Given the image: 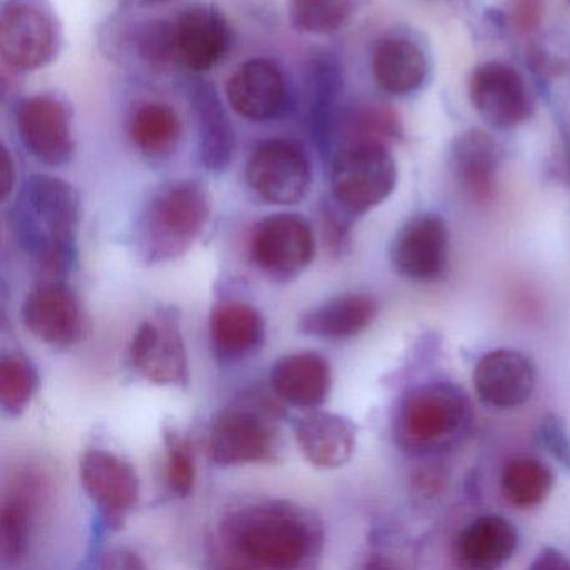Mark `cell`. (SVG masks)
I'll return each instance as SVG.
<instances>
[{"label": "cell", "mask_w": 570, "mask_h": 570, "mask_svg": "<svg viewBox=\"0 0 570 570\" xmlns=\"http://www.w3.org/2000/svg\"><path fill=\"white\" fill-rule=\"evenodd\" d=\"M229 566L296 570L315 567L325 529L315 510L288 500L263 499L229 510L218 527Z\"/></svg>", "instance_id": "obj_1"}, {"label": "cell", "mask_w": 570, "mask_h": 570, "mask_svg": "<svg viewBox=\"0 0 570 570\" xmlns=\"http://www.w3.org/2000/svg\"><path fill=\"white\" fill-rule=\"evenodd\" d=\"M81 195L71 183L32 175L11 209V228L22 252L52 276L69 273L78 253Z\"/></svg>", "instance_id": "obj_2"}, {"label": "cell", "mask_w": 570, "mask_h": 570, "mask_svg": "<svg viewBox=\"0 0 570 570\" xmlns=\"http://www.w3.org/2000/svg\"><path fill=\"white\" fill-rule=\"evenodd\" d=\"M212 196L196 179L163 185L146 203L136 226V248L146 265L181 258L205 233Z\"/></svg>", "instance_id": "obj_3"}, {"label": "cell", "mask_w": 570, "mask_h": 570, "mask_svg": "<svg viewBox=\"0 0 570 570\" xmlns=\"http://www.w3.org/2000/svg\"><path fill=\"white\" fill-rule=\"evenodd\" d=\"M282 409L272 396L252 392L216 413L208 433V453L219 466L276 462Z\"/></svg>", "instance_id": "obj_4"}, {"label": "cell", "mask_w": 570, "mask_h": 570, "mask_svg": "<svg viewBox=\"0 0 570 570\" xmlns=\"http://www.w3.org/2000/svg\"><path fill=\"white\" fill-rule=\"evenodd\" d=\"M472 423V406L462 389L430 382L410 390L393 420L396 442L410 452L442 449Z\"/></svg>", "instance_id": "obj_5"}, {"label": "cell", "mask_w": 570, "mask_h": 570, "mask_svg": "<svg viewBox=\"0 0 570 570\" xmlns=\"http://www.w3.org/2000/svg\"><path fill=\"white\" fill-rule=\"evenodd\" d=\"M62 41L61 21L49 0H8L0 9V59L12 75L48 68Z\"/></svg>", "instance_id": "obj_6"}, {"label": "cell", "mask_w": 570, "mask_h": 570, "mask_svg": "<svg viewBox=\"0 0 570 570\" xmlns=\"http://www.w3.org/2000/svg\"><path fill=\"white\" fill-rule=\"evenodd\" d=\"M399 168L390 146L345 142L333 156L332 198L348 215L362 216L385 203L395 191Z\"/></svg>", "instance_id": "obj_7"}, {"label": "cell", "mask_w": 570, "mask_h": 570, "mask_svg": "<svg viewBox=\"0 0 570 570\" xmlns=\"http://www.w3.org/2000/svg\"><path fill=\"white\" fill-rule=\"evenodd\" d=\"M248 249L263 275L279 283L292 282L315 259V233L303 216L276 213L253 228Z\"/></svg>", "instance_id": "obj_8"}, {"label": "cell", "mask_w": 570, "mask_h": 570, "mask_svg": "<svg viewBox=\"0 0 570 570\" xmlns=\"http://www.w3.org/2000/svg\"><path fill=\"white\" fill-rule=\"evenodd\" d=\"M75 112L61 96L42 92L16 106L14 125L22 146L42 165L62 168L75 158Z\"/></svg>", "instance_id": "obj_9"}, {"label": "cell", "mask_w": 570, "mask_h": 570, "mask_svg": "<svg viewBox=\"0 0 570 570\" xmlns=\"http://www.w3.org/2000/svg\"><path fill=\"white\" fill-rule=\"evenodd\" d=\"M249 189L276 206L302 203L313 183L312 163L295 142L272 139L256 146L245 169Z\"/></svg>", "instance_id": "obj_10"}, {"label": "cell", "mask_w": 570, "mask_h": 570, "mask_svg": "<svg viewBox=\"0 0 570 570\" xmlns=\"http://www.w3.org/2000/svg\"><path fill=\"white\" fill-rule=\"evenodd\" d=\"M129 360L138 375L163 386L189 385V360L179 316L161 309L132 335Z\"/></svg>", "instance_id": "obj_11"}, {"label": "cell", "mask_w": 570, "mask_h": 570, "mask_svg": "<svg viewBox=\"0 0 570 570\" xmlns=\"http://www.w3.org/2000/svg\"><path fill=\"white\" fill-rule=\"evenodd\" d=\"M51 493V480L38 466L22 469L6 489L0 503V560L19 563L35 540L39 515Z\"/></svg>", "instance_id": "obj_12"}, {"label": "cell", "mask_w": 570, "mask_h": 570, "mask_svg": "<svg viewBox=\"0 0 570 570\" xmlns=\"http://www.w3.org/2000/svg\"><path fill=\"white\" fill-rule=\"evenodd\" d=\"M79 479L98 507L105 525L111 530L122 529L141 497L135 466L109 450L91 449L82 455Z\"/></svg>", "instance_id": "obj_13"}, {"label": "cell", "mask_w": 570, "mask_h": 570, "mask_svg": "<svg viewBox=\"0 0 570 570\" xmlns=\"http://www.w3.org/2000/svg\"><path fill=\"white\" fill-rule=\"evenodd\" d=\"M469 96L480 118L495 129H515L532 118L533 102L522 76L502 61H487L473 69Z\"/></svg>", "instance_id": "obj_14"}, {"label": "cell", "mask_w": 570, "mask_h": 570, "mask_svg": "<svg viewBox=\"0 0 570 570\" xmlns=\"http://www.w3.org/2000/svg\"><path fill=\"white\" fill-rule=\"evenodd\" d=\"M449 226L435 213H425L406 222L390 246L393 269L410 282L430 283L442 278L449 266Z\"/></svg>", "instance_id": "obj_15"}, {"label": "cell", "mask_w": 570, "mask_h": 570, "mask_svg": "<svg viewBox=\"0 0 570 570\" xmlns=\"http://www.w3.org/2000/svg\"><path fill=\"white\" fill-rule=\"evenodd\" d=\"M21 318L26 330L51 348H69L86 332L81 299L62 282H46L32 288L22 303Z\"/></svg>", "instance_id": "obj_16"}, {"label": "cell", "mask_w": 570, "mask_h": 570, "mask_svg": "<svg viewBox=\"0 0 570 570\" xmlns=\"http://www.w3.org/2000/svg\"><path fill=\"white\" fill-rule=\"evenodd\" d=\"M226 99L246 121L269 122L289 105V88L276 62L258 58L239 66L226 81Z\"/></svg>", "instance_id": "obj_17"}, {"label": "cell", "mask_w": 570, "mask_h": 570, "mask_svg": "<svg viewBox=\"0 0 570 570\" xmlns=\"http://www.w3.org/2000/svg\"><path fill=\"white\" fill-rule=\"evenodd\" d=\"M473 386L485 405L500 410L519 409L535 392V365L517 350H492L476 362Z\"/></svg>", "instance_id": "obj_18"}, {"label": "cell", "mask_w": 570, "mask_h": 570, "mask_svg": "<svg viewBox=\"0 0 570 570\" xmlns=\"http://www.w3.org/2000/svg\"><path fill=\"white\" fill-rule=\"evenodd\" d=\"M178 65L193 72H209L232 48V28L213 6H193L175 21Z\"/></svg>", "instance_id": "obj_19"}, {"label": "cell", "mask_w": 570, "mask_h": 570, "mask_svg": "<svg viewBox=\"0 0 570 570\" xmlns=\"http://www.w3.org/2000/svg\"><path fill=\"white\" fill-rule=\"evenodd\" d=\"M450 168L460 188L476 205L495 198L499 175V142L482 129H470L453 139L449 151Z\"/></svg>", "instance_id": "obj_20"}, {"label": "cell", "mask_w": 570, "mask_h": 570, "mask_svg": "<svg viewBox=\"0 0 570 570\" xmlns=\"http://www.w3.org/2000/svg\"><path fill=\"white\" fill-rule=\"evenodd\" d=\"M269 383L279 402L296 409H318L332 392V366L318 352L292 353L276 360Z\"/></svg>", "instance_id": "obj_21"}, {"label": "cell", "mask_w": 570, "mask_h": 570, "mask_svg": "<svg viewBox=\"0 0 570 570\" xmlns=\"http://www.w3.org/2000/svg\"><path fill=\"white\" fill-rule=\"evenodd\" d=\"M209 342L219 362H245L265 345V318L248 303H219L209 316Z\"/></svg>", "instance_id": "obj_22"}, {"label": "cell", "mask_w": 570, "mask_h": 570, "mask_svg": "<svg viewBox=\"0 0 570 570\" xmlns=\"http://www.w3.org/2000/svg\"><path fill=\"white\" fill-rule=\"evenodd\" d=\"M343 92V71L333 55L315 56L306 68V115L309 132L320 151L332 149L340 125V98Z\"/></svg>", "instance_id": "obj_23"}, {"label": "cell", "mask_w": 570, "mask_h": 570, "mask_svg": "<svg viewBox=\"0 0 570 570\" xmlns=\"http://www.w3.org/2000/svg\"><path fill=\"white\" fill-rule=\"evenodd\" d=\"M296 443L312 465L323 470L340 469L352 460L358 429L338 413L313 412L298 420Z\"/></svg>", "instance_id": "obj_24"}, {"label": "cell", "mask_w": 570, "mask_h": 570, "mask_svg": "<svg viewBox=\"0 0 570 570\" xmlns=\"http://www.w3.org/2000/svg\"><path fill=\"white\" fill-rule=\"evenodd\" d=\"M196 132H198L199 161L209 173H225L232 166L236 151V132L228 112L212 86H193L189 91Z\"/></svg>", "instance_id": "obj_25"}, {"label": "cell", "mask_w": 570, "mask_h": 570, "mask_svg": "<svg viewBox=\"0 0 570 570\" xmlns=\"http://www.w3.org/2000/svg\"><path fill=\"white\" fill-rule=\"evenodd\" d=\"M379 308L375 296L368 293H343L303 313L298 330L330 342L355 338L375 322Z\"/></svg>", "instance_id": "obj_26"}, {"label": "cell", "mask_w": 570, "mask_h": 570, "mask_svg": "<svg viewBox=\"0 0 570 570\" xmlns=\"http://www.w3.org/2000/svg\"><path fill=\"white\" fill-rule=\"evenodd\" d=\"M372 75L376 86L386 95L409 96L425 85L430 61L412 39L389 36L373 49Z\"/></svg>", "instance_id": "obj_27"}, {"label": "cell", "mask_w": 570, "mask_h": 570, "mask_svg": "<svg viewBox=\"0 0 570 570\" xmlns=\"http://www.w3.org/2000/svg\"><path fill=\"white\" fill-rule=\"evenodd\" d=\"M519 549V532L500 515H480L460 532L456 557L473 570H495L505 566Z\"/></svg>", "instance_id": "obj_28"}, {"label": "cell", "mask_w": 570, "mask_h": 570, "mask_svg": "<svg viewBox=\"0 0 570 570\" xmlns=\"http://www.w3.org/2000/svg\"><path fill=\"white\" fill-rule=\"evenodd\" d=\"M129 141L148 158H166L178 148L183 121L178 111L165 102H139L126 125Z\"/></svg>", "instance_id": "obj_29"}, {"label": "cell", "mask_w": 570, "mask_h": 570, "mask_svg": "<svg viewBox=\"0 0 570 570\" xmlns=\"http://www.w3.org/2000/svg\"><path fill=\"white\" fill-rule=\"evenodd\" d=\"M553 489V473L532 456H519L503 466L500 492L509 505L530 510L546 502Z\"/></svg>", "instance_id": "obj_30"}, {"label": "cell", "mask_w": 570, "mask_h": 570, "mask_svg": "<svg viewBox=\"0 0 570 570\" xmlns=\"http://www.w3.org/2000/svg\"><path fill=\"white\" fill-rule=\"evenodd\" d=\"M358 8L360 0H288L289 24L302 35H335Z\"/></svg>", "instance_id": "obj_31"}, {"label": "cell", "mask_w": 570, "mask_h": 570, "mask_svg": "<svg viewBox=\"0 0 570 570\" xmlns=\"http://www.w3.org/2000/svg\"><path fill=\"white\" fill-rule=\"evenodd\" d=\"M342 145L345 142H380L393 145L403 139V122L395 109L385 105H363L350 112L342 125Z\"/></svg>", "instance_id": "obj_32"}, {"label": "cell", "mask_w": 570, "mask_h": 570, "mask_svg": "<svg viewBox=\"0 0 570 570\" xmlns=\"http://www.w3.org/2000/svg\"><path fill=\"white\" fill-rule=\"evenodd\" d=\"M131 48L138 58L155 71H165L178 65L175 21L149 19L132 28Z\"/></svg>", "instance_id": "obj_33"}, {"label": "cell", "mask_w": 570, "mask_h": 570, "mask_svg": "<svg viewBox=\"0 0 570 570\" xmlns=\"http://www.w3.org/2000/svg\"><path fill=\"white\" fill-rule=\"evenodd\" d=\"M39 376L26 356L12 353L0 360V405L11 416L21 415L38 392Z\"/></svg>", "instance_id": "obj_34"}, {"label": "cell", "mask_w": 570, "mask_h": 570, "mask_svg": "<svg viewBox=\"0 0 570 570\" xmlns=\"http://www.w3.org/2000/svg\"><path fill=\"white\" fill-rule=\"evenodd\" d=\"M165 445L166 483L173 495L186 499L195 490L196 476H198L195 449L186 436L169 429L165 432Z\"/></svg>", "instance_id": "obj_35"}, {"label": "cell", "mask_w": 570, "mask_h": 570, "mask_svg": "<svg viewBox=\"0 0 570 570\" xmlns=\"http://www.w3.org/2000/svg\"><path fill=\"white\" fill-rule=\"evenodd\" d=\"M537 442L553 460L570 470V433L560 416L549 413L540 420Z\"/></svg>", "instance_id": "obj_36"}, {"label": "cell", "mask_w": 570, "mask_h": 570, "mask_svg": "<svg viewBox=\"0 0 570 570\" xmlns=\"http://www.w3.org/2000/svg\"><path fill=\"white\" fill-rule=\"evenodd\" d=\"M348 218L353 216L340 208L335 202L325 203L322 206L323 238L333 256L343 255L348 249L350 232H352Z\"/></svg>", "instance_id": "obj_37"}, {"label": "cell", "mask_w": 570, "mask_h": 570, "mask_svg": "<svg viewBox=\"0 0 570 570\" xmlns=\"http://www.w3.org/2000/svg\"><path fill=\"white\" fill-rule=\"evenodd\" d=\"M542 0H513L510 19L520 35H530L542 22Z\"/></svg>", "instance_id": "obj_38"}, {"label": "cell", "mask_w": 570, "mask_h": 570, "mask_svg": "<svg viewBox=\"0 0 570 570\" xmlns=\"http://www.w3.org/2000/svg\"><path fill=\"white\" fill-rule=\"evenodd\" d=\"M16 186V161L8 146H0V199L8 202Z\"/></svg>", "instance_id": "obj_39"}, {"label": "cell", "mask_w": 570, "mask_h": 570, "mask_svg": "<svg viewBox=\"0 0 570 570\" xmlns=\"http://www.w3.org/2000/svg\"><path fill=\"white\" fill-rule=\"evenodd\" d=\"M102 567L108 569H145V562L138 553L129 549H115L106 553Z\"/></svg>", "instance_id": "obj_40"}, {"label": "cell", "mask_w": 570, "mask_h": 570, "mask_svg": "<svg viewBox=\"0 0 570 570\" xmlns=\"http://www.w3.org/2000/svg\"><path fill=\"white\" fill-rule=\"evenodd\" d=\"M532 569H569L570 562L559 552V550L546 547L542 552L537 556L535 562L532 563Z\"/></svg>", "instance_id": "obj_41"}, {"label": "cell", "mask_w": 570, "mask_h": 570, "mask_svg": "<svg viewBox=\"0 0 570 570\" xmlns=\"http://www.w3.org/2000/svg\"><path fill=\"white\" fill-rule=\"evenodd\" d=\"M420 476L422 479H416V490H420V492L429 493V495H433V493L436 492V490L442 489V476L439 475V473L435 472H422L420 473Z\"/></svg>", "instance_id": "obj_42"}, {"label": "cell", "mask_w": 570, "mask_h": 570, "mask_svg": "<svg viewBox=\"0 0 570 570\" xmlns=\"http://www.w3.org/2000/svg\"><path fill=\"white\" fill-rule=\"evenodd\" d=\"M145 4L149 6H159V4H169V2H173V0H142Z\"/></svg>", "instance_id": "obj_43"}, {"label": "cell", "mask_w": 570, "mask_h": 570, "mask_svg": "<svg viewBox=\"0 0 570 570\" xmlns=\"http://www.w3.org/2000/svg\"><path fill=\"white\" fill-rule=\"evenodd\" d=\"M566 173L570 179V149H569V155H567V158H566Z\"/></svg>", "instance_id": "obj_44"}]
</instances>
